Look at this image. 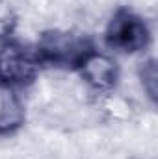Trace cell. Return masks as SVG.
I'll list each match as a JSON object with an SVG mask.
<instances>
[{"mask_svg": "<svg viewBox=\"0 0 158 159\" xmlns=\"http://www.w3.org/2000/svg\"><path fill=\"white\" fill-rule=\"evenodd\" d=\"M108 41L121 52L141 50L149 41L147 24L130 11H119L108 24Z\"/></svg>", "mask_w": 158, "mask_h": 159, "instance_id": "obj_2", "label": "cell"}, {"mask_svg": "<svg viewBox=\"0 0 158 159\" xmlns=\"http://www.w3.org/2000/svg\"><path fill=\"white\" fill-rule=\"evenodd\" d=\"M78 65L82 81L87 87H93L97 91H108L117 81V65L108 54L89 50Z\"/></svg>", "mask_w": 158, "mask_h": 159, "instance_id": "obj_4", "label": "cell"}, {"mask_svg": "<svg viewBox=\"0 0 158 159\" xmlns=\"http://www.w3.org/2000/svg\"><path fill=\"white\" fill-rule=\"evenodd\" d=\"M36 74V57L19 43L0 46V83L24 85Z\"/></svg>", "mask_w": 158, "mask_h": 159, "instance_id": "obj_3", "label": "cell"}, {"mask_svg": "<svg viewBox=\"0 0 158 159\" xmlns=\"http://www.w3.org/2000/svg\"><path fill=\"white\" fill-rule=\"evenodd\" d=\"M17 26V13L15 6H11L7 0H0V37L9 35Z\"/></svg>", "mask_w": 158, "mask_h": 159, "instance_id": "obj_7", "label": "cell"}, {"mask_svg": "<svg viewBox=\"0 0 158 159\" xmlns=\"http://www.w3.org/2000/svg\"><path fill=\"white\" fill-rule=\"evenodd\" d=\"M87 52L86 39L67 30H50L39 41L41 57L52 65H78Z\"/></svg>", "mask_w": 158, "mask_h": 159, "instance_id": "obj_1", "label": "cell"}, {"mask_svg": "<svg viewBox=\"0 0 158 159\" xmlns=\"http://www.w3.org/2000/svg\"><path fill=\"white\" fill-rule=\"evenodd\" d=\"M24 119V107L19 94L9 85L0 83V135H9Z\"/></svg>", "mask_w": 158, "mask_h": 159, "instance_id": "obj_5", "label": "cell"}, {"mask_svg": "<svg viewBox=\"0 0 158 159\" xmlns=\"http://www.w3.org/2000/svg\"><path fill=\"white\" fill-rule=\"evenodd\" d=\"M140 85H141V91L145 93V96L151 102H155L158 93V70H156L155 59H149V61H145L141 65V69H140Z\"/></svg>", "mask_w": 158, "mask_h": 159, "instance_id": "obj_6", "label": "cell"}]
</instances>
